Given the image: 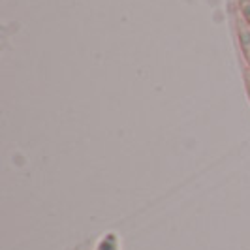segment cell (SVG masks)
Instances as JSON below:
<instances>
[{"instance_id": "obj_1", "label": "cell", "mask_w": 250, "mask_h": 250, "mask_svg": "<svg viewBox=\"0 0 250 250\" xmlns=\"http://www.w3.org/2000/svg\"><path fill=\"white\" fill-rule=\"evenodd\" d=\"M239 42H241V47L245 51V55L250 53V25L239 23Z\"/></svg>"}, {"instance_id": "obj_4", "label": "cell", "mask_w": 250, "mask_h": 250, "mask_svg": "<svg viewBox=\"0 0 250 250\" xmlns=\"http://www.w3.org/2000/svg\"><path fill=\"white\" fill-rule=\"evenodd\" d=\"M247 83H249V94H250V74H247Z\"/></svg>"}, {"instance_id": "obj_2", "label": "cell", "mask_w": 250, "mask_h": 250, "mask_svg": "<svg viewBox=\"0 0 250 250\" xmlns=\"http://www.w3.org/2000/svg\"><path fill=\"white\" fill-rule=\"evenodd\" d=\"M98 250H117V239H115V235H111V233L105 235L104 241L100 243Z\"/></svg>"}, {"instance_id": "obj_3", "label": "cell", "mask_w": 250, "mask_h": 250, "mask_svg": "<svg viewBox=\"0 0 250 250\" xmlns=\"http://www.w3.org/2000/svg\"><path fill=\"white\" fill-rule=\"evenodd\" d=\"M239 8H241V13H243L245 21L250 25V0H239Z\"/></svg>"}, {"instance_id": "obj_5", "label": "cell", "mask_w": 250, "mask_h": 250, "mask_svg": "<svg viewBox=\"0 0 250 250\" xmlns=\"http://www.w3.org/2000/svg\"><path fill=\"white\" fill-rule=\"evenodd\" d=\"M247 59H249V64H250V53H247Z\"/></svg>"}]
</instances>
